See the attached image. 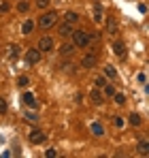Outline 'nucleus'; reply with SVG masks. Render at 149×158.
<instances>
[{
  "mask_svg": "<svg viewBox=\"0 0 149 158\" xmlns=\"http://www.w3.org/2000/svg\"><path fill=\"white\" fill-rule=\"evenodd\" d=\"M41 56H43V53L38 52V49H36V47H32V49H28V52H26V64H30V66H32V64H38V62H41Z\"/></svg>",
  "mask_w": 149,
  "mask_h": 158,
  "instance_id": "obj_6",
  "label": "nucleus"
},
{
  "mask_svg": "<svg viewBox=\"0 0 149 158\" xmlns=\"http://www.w3.org/2000/svg\"><path fill=\"white\" fill-rule=\"evenodd\" d=\"M102 17H104V15H102V6H100V4H96V6H94V22H102Z\"/></svg>",
  "mask_w": 149,
  "mask_h": 158,
  "instance_id": "obj_19",
  "label": "nucleus"
},
{
  "mask_svg": "<svg viewBox=\"0 0 149 158\" xmlns=\"http://www.w3.org/2000/svg\"><path fill=\"white\" fill-rule=\"evenodd\" d=\"M22 101H24L26 107H32V109L36 107V98H34V94H32V92H26L24 96H22Z\"/></svg>",
  "mask_w": 149,
  "mask_h": 158,
  "instance_id": "obj_11",
  "label": "nucleus"
},
{
  "mask_svg": "<svg viewBox=\"0 0 149 158\" xmlns=\"http://www.w3.org/2000/svg\"><path fill=\"white\" fill-rule=\"evenodd\" d=\"M111 47H113V53H115L119 60H126V56H128V49H126V45L122 43V41H115Z\"/></svg>",
  "mask_w": 149,
  "mask_h": 158,
  "instance_id": "obj_7",
  "label": "nucleus"
},
{
  "mask_svg": "<svg viewBox=\"0 0 149 158\" xmlns=\"http://www.w3.org/2000/svg\"><path fill=\"white\" fill-rule=\"evenodd\" d=\"M136 152H139L141 156H149V141H147V139H141V141H139Z\"/></svg>",
  "mask_w": 149,
  "mask_h": 158,
  "instance_id": "obj_10",
  "label": "nucleus"
},
{
  "mask_svg": "<svg viewBox=\"0 0 149 158\" xmlns=\"http://www.w3.org/2000/svg\"><path fill=\"white\" fill-rule=\"evenodd\" d=\"M113 124H115V128H122V126H124V120H122L119 115H115V118H113Z\"/></svg>",
  "mask_w": 149,
  "mask_h": 158,
  "instance_id": "obj_27",
  "label": "nucleus"
},
{
  "mask_svg": "<svg viewBox=\"0 0 149 158\" xmlns=\"http://www.w3.org/2000/svg\"><path fill=\"white\" fill-rule=\"evenodd\" d=\"M104 75H107L109 79H115V77H117V71H115L111 64H104Z\"/></svg>",
  "mask_w": 149,
  "mask_h": 158,
  "instance_id": "obj_17",
  "label": "nucleus"
},
{
  "mask_svg": "<svg viewBox=\"0 0 149 158\" xmlns=\"http://www.w3.org/2000/svg\"><path fill=\"white\" fill-rule=\"evenodd\" d=\"M36 49H38L41 53H49V52L55 49V43H53V39H51L49 34H45V36H41V41H38Z\"/></svg>",
  "mask_w": 149,
  "mask_h": 158,
  "instance_id": "obj_3",
  "label": "nucleus"
},
{
  "mask_svg": "<svg viewBox=\"0 0 149 158\" xmlns=\"http://www.w3.org/2000/svg\"><path fill=\"white\" fill-rule=\"evenodd\" d=\"M9 53H11L13 58H17V53H19V45H11V47H9Z\"/></svg>",
  "mask_w": 149,
  "mask_h": 158,
  "instance_id": "obj_26",
  "label": "nucleus"
},
{
  "mask_svg": "<svg viewBox=\"0 0 149 158\" xmlns=\"http://www.w3.org/2000/svg\"><path fill=\"white\" fill-rule=\"evenodd\" d=\"M107 32L109 34H117V19L115 17H107Z\"/></svg>",
  "mask_w": 149,
  "mask_h": 158,
  "instance_id": "obj_12",
  "label": "nucleus"
},
{
  "mask_svg": "<svg viewBox=\"0 0 149 158\" xmlns=\"http://www.w3.org/2000/svg\"><path fill=\"white\" fill-rule=\"evenodd\" d=\"M90 128H92V132H94L96 137H102V135H104V128L100 126L98 122H92V126H90Z\"/></svg>",
  "mask_w": 149,
  "mask_h": 158,
  "instance_id": "obj_18",
  "label": "nucleus"
},
{
  "mask_svg": "<svg viewBox=\"0 0 149 158\" xmlns=\"http://www.w3.org/2000/svg\"><path fill=\"white\" fill-rule=\"evenodd\" d=\"M74 49H77V47H74L73 43H62V45H60V53H62V56H70Z\"/></svg>",
  "mask_w": 149,
  "mask_h": 158,
  "instance_id": "obj_13",
  "label": "nucleus"
},
{
  "mask_svg": "<svg viewBox=\"0 0 149 158\" xmlns=\"http://www.w3.org/2000/svg\"><path fill=\"white\" fill-rule=\"evenodd\" d=\"M45 156H47V158H55V156H58V152H55V150H47Z\"/></svg>",
  "mask_w": 149,
  "mask_h": 158,
  "instance_id": "obj_32",
  "label": "nucleus"
},
{
  "mask_svg": "<svg viewBox=\"0 0 149 158\" xmlns=\"http://www.w3.org/2000/svg\"><path fill=\"white\" fill-rule=\"evenodd\" d=\"M9 11H11L9 2H0V13H9Z\"/></svg>",
  "mask_w": 149,
  "mask_h": 158,
  "instance_id": "obj_30",
  "label": "nucleus"
},
{
  "mask_svg": "<svg viewBox=\"0 0 149 158\" xmlns=\"http://www.w3.org/2000/svg\"><path fill=\"white\" fill-rule=\"evenodd\" d=\"M104 83H107V79H104V77H96V79H94V85L100 88V90H102V85H104Z\"/></svg>",
  "mask_w": 149,
  "mask_h": 158,
  "instance_id": "obj_25",
  "label": "nucleus"
},
{
  "mask_svg": "<svg viewBox=\"0 0 149 158\" xmlns=\"http://www.w3.org/2000/svg\"><path fill=\"white\" fill-rule=\"evenodd\" d=\"M113 101H115L117 105H124V103H126V94H122V92H115V94H113Z\"/></svg>",
  "mask_w": 149,
  "mask_h": 158,
  "instance_id": "obj_21",
  "label": "nucleus"
},
{
  "mask_svg": "<svg viewBox=\"0 0 149 158\" xmlns=\"http://www.w3.org/2000/svg\"><path fill=\"white\" fill-rule=\"evenodd\" d=\"M17 11H19V13H28V11H30V4H28L26 0H22V2L17 4Z\"/></svg>",
  "mask_w": 149,
  "mask_h": 158,
  "instance_id": "obj_23",
  "label": "nucleus"
},
{
  "mask_svg": "<svg viewBox=\"0 0 149 158\" xmlns=\"http://www.w3.org/2000/svg\"><path fill=\"white\" fill-rule=\"evenodd\" d=\"M128 122H130L132 126H141V122H143V118H141L139 113H130V115H128Z\"/></svg>",
  "mask_w": 149,
  "mask_h": 158,
  "instance_id": "obj_15",
  "label": "nucleus"
},
{
  "mask_svg": "<svg viewBox=\"0 0 149 158\" xmlns=\"http://www.w3.org/2000/svg\"><path fill=\"white\" fill-rule=\"evenodd\" d=\"M24 118H26V122H36V120H38V115H36V113H32V111H28Z\"/></svg>",
  "mask_w": 149,
  "mask_h": 158,
  "instance_id": "obj_24",
  "label": "nucleus"
},
{
  "mask_svg": "<svg viewBox=\"0 0 149 158\" xmlns=\"http://www.w3.org/2000/svg\"><path fill=\"white\" fill-rule=\"evenodd\" d=\"M55 22H58V13H55V11L43 13V15L38 17V28H41V30H49V28L55 26Z\"/></svg>",
  "mask_w": 149,
  "mask_h": 158,
  "instance_id": "obj_1",
  "label": "nucleus"
},
{
  "mask_svg": "<svg viewBox=\"0 0 149 158\" xmlns=\"http://www.w3.org/2000/svg\"><path fill=\"white\" fill-rule=\"evenodd\" d=\"M73 45L74 47H87L90 45V34L85 30H73Z\"/></svg>",
  "mask_w": 149,
  "mask_h": 158,
  "instance_id": "obj_2",
  "label": "nucleus"
},
{
  "mask_svg": "<svg viewBox=\"0 0 149 158\" xmlns=\"http://www.w3.org/2000/svg\"><path fill=\"white\" fill-rule=\"evenodd\" d=\"M58 34H60V36H64V39H68V36L73 34V24H68V22L60 24V26H58Z\"/></svg>",
  "mask_w": 149,
  "mask_h": 158,
  "instance_id": "obj_9",
  "label": "nucleus"
},
{
  "mask_svg": "<svg viewBox=\"0 0 149 158\" xmlns=\"http://www.w3.org/2000/svg\"><path fill=\"white\" fill-rule=\"evenodd\" d=\"M36 6L38 9H47L49 6V0H36Z\"/></svg>",
  "mask_w": 149,
  "mask_h": 158,
  "instance_id": "obj_31",
  "label": "nucleus"
},
{
  "mask_svg": "<svg viewBox=\"0 0 149 158\" xmlns=\"http://www.w3.org/2000/svg\"><path fill=\"white\" fill-rule=\"evenodd\" d=\"M102 94H107V96H111V98H113L115 88H113V85H109V83H104V85H102Z\"/></svg>",
  "mask_w": 149,
  "mask_h": 158,
  "instance_id": "obj_20",
  "label": "nucleus"
},
{
  "mask_svg": "<svg viewBox=\"0 0 149 158\" xmlns=\"http://www.w3.org/2000/svg\"><path fill=\"white\" fill-rule=\"evenodd\" d=\"M34 28H36V24H34L32 19H26L24 24H22V34H30Z\"/></svg>",
  "mask_w": 149,
  "mask_h": 158,
  "instance_id": "obj_14",
  "label": "nucleus"
},
{
  "mask_svg": "<svg viewBox=\"0 0 149 158\" xmlns=\"http://www.w3.org/2000/svg\"><path fill=\"white\" fill-rule=\"evenodd\" d=\"M98 64V56H96V52H87L83 58H81V66L83 69H94Z\"/></svg>",
  "mask_w": 149,
  "mask_h": 158,
  "instance_id": "obj_4",
  "label": "nucleus"
},
{
  "mask_svg": "<svg viewBox=\"0 0 149 158\" xmlns=\"http://www.w3.org/2000/svg\"><path fill=\"white\" fill-rule=\"evenodd\" d=\"M6 109H9V105H6V101L0 96V113H6Z\"/></svg>",
  "mask_w": 149,
  "mask_h": 158,
  "instance_id": "obj_28",
  "label": "nucleus"
},
{
  "mask_svg": "<svg viewBox=\"0 0 149 158\" xmlns=\"http://www.w3.org/2000/svg\"><path fill=\"white\" fill-rule=\"evenodd\" d=\"M28 83H30V79H28V75H19V77H17V85H19V88H26Z\"/></svg>",
  "mask_w": 149,
  "mask_h": 158,
  "instance_id": "obj_22",
  "label": "nucleus"
},
{
  "mask_svg": "<svg viewBox=\"0 0 149 158\" xmlns=\"http://www.w3.org/2000/svg\"><path fill=\"white\" fill-rule=\"evenodd\" d=\"M136 79H139V83H141V85H145V83H147V75H145V73H139Z\"/></svg>",
  "mask_w": 149,
  "mask_h": 158,
  "instance_id": "obj_29",
  "label": "nucleus"
},
{
  "mask_svg": "<svg viewBox=\"0 0 149 158\" xmlns=\"http://www.w3.org/2000/svg\"><path fill=\"white\" fill-rule=\"evenodd\" d=\"M64 17H66V22H68V24H74V22L79 19V13H77V11H66V13H64Z\"/></svg>",
  "mask_w": 149,
  "mask_h": 158,
  "instance_id": "obj_16",
  "label": "nucleus"
},
{
  "mask_svg": "<svg viewBox=\"0 0 149 158\" xmlns=\"http://www.w3.org/2000/svg\"><path fill=\"white\" fill-rule=\"evenodd\" d=\"M90 101L94 103V105H102V101H104V94H102V90L94 85V90L90 92Z\"/></svg>",
  "mask_w": 149,
  "mask_h": 158,
  "instance_id": "obj_8",
  "label": "nucleus"
},
{
  "mask_svg": "<svg viewBox=\"0 0 149 158\" xmlns=\"http://www.w3.org/2000/svg\"><path fill=\"white\" fill-rule=\"evenodd\" d=\"M45 139H47V135L41 131V128H34V131L28 135V141H30L32 145H41V143H45Z\"/></svg>",
  "mask_w": 149,
  "mask_h": 158,
  "instance_id": "obj_5",
  "label": "nucleus"
},
{
  "mask_svg": "<svg viewBox=\"0 0 149 158\" xmlns=\"http://www.w3.org/2000/svg\"><path fill=\"white\" fill-rule=\"evenodd\" d=\"M94 2H98V0H94Z\"/></svg>",
  "mask_w": 149,
  "mask_h": 158,
  "instance_id": "obj_33",
  "label": "nucleus"
}]
</instances>
